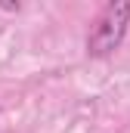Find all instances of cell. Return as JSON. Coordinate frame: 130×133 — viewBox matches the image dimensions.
<instances>
[{
    "mask_svg": "<svg viewBox=\"0 0 130 133\" xmlns=\"http://www.w3.org/2000/svg\"><path fill=\"white\" fill-rule=\"evenodd\" d=\"M127 19H130V3H108L102 9V16L96 19L93 31L87 37V53L90 56H108L112 50L121 46L124 31H127Z\"/></svg>",
    "mask_w": 130,
    "mask_h": 133,
    "instance_id": "1",
    "label": "cell"
}]
</instances>
